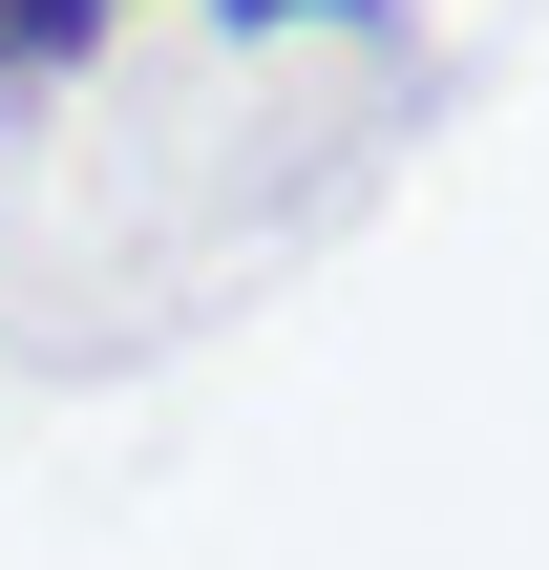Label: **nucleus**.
Listing matches in <instances>:
<instances>
[{
	"label": "nucleus",
	"instance_id": "obj_1",
	"mask_svg": "<svg viewBox=\"0 0 549 570\" xmlns=\"http://www.w3.org/2000/svg\"><path fill=\"white\" fill-rule=\"evenodd\" d=\"M127 0H0V85H42V63H85Z\"/></svg>",
	"mask_w": 549,
	"mask_h": 570
},
{
	"label": "nucleus",
	"instance_id": "obj_2",
	"mask_svg": "<svg viewBox=\"0 0 549 570\" xmlns=\"http://www.w3.org/2000/svg\"><path fill=\"white\" fill-rule=\"evenodd\" d=\"M212 21H381V0H212Z\"/></svg>",
	"mask_w": 549,
	"mask_h": 570
}]
</instances>
